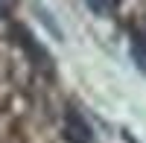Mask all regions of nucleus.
Returning <instances> with one entry per match:
<instances>
[{
    "instance_id": "obj_1",
    "label": "nucleus",
    "mask_w": 146,
    "mask_h": 143,
    "mask_svg": "<svg viewBox=\"0 0 146 143\" xmlns=\"http://www.w3.org/2000/svg\"><path fill=\"white\" fill-rule=\"evenodd\" d=\"M12 32H15L18 44L23 47V50H27V56H29L32 62L38 64V67H41V70H53V58H50V53H47L44 47H41L38 41H35V35H29V32L23 29V26H15Z\"/></svg>"
},
{
    "instance_id": "obj_2",
    "label": "nucleus",
    "mask_w": 146,
    "mask_h": 143,
    "mask_svg": "<svg viewBox=\"0 0 146 143\" xmlns=\"http://www.w3.org/2000/svg\"><path fill=\"white\" fill-rule=\"evenodd\" d=\"M64 132H67V137L73 140V143H94V132H91V126L82 120V114H76V111H67L64 114Z\"/></svg>"
},
{
    "instance_id": "obj_3",
    "label": "nucleus",
    "mask_w": 146,
    "mask_h": 143,
    "mask_svg": "<svg viewBox=\"0 0 146 143\" xmlns=\"http://www.w3.org/2000/svg\"><path fill=\"white\" fill-rule=\"evenodd\" d=\"M96 15H108V12H114V6H117V0H85Z\"/></svg>"
}]
</instances>
